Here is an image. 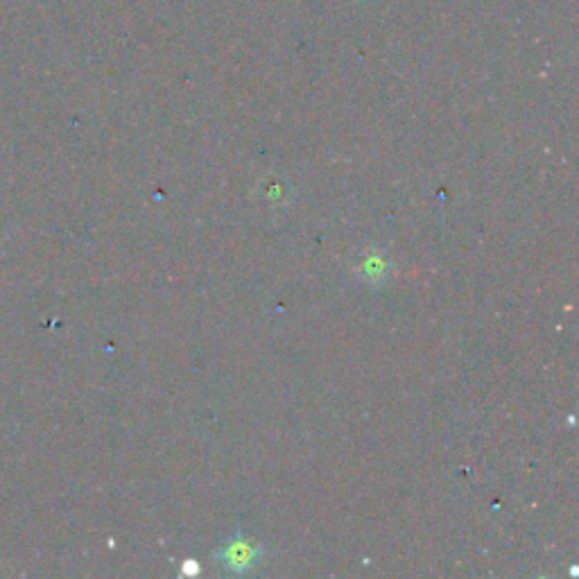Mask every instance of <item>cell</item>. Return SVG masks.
Instances as JSON below:
<instances>
[{"mask_svg":"<svg viewBox=\"0 0 579 579\" xmlns=\"http://www.w3.org/2000/svg\"><path fill=\"white\" fill-rule=\"evenodd\" d=\"M263 557V548L258 543L245 539L243 534H233L231 539L222 543L218 552L220 564L231 570V573H247L249 568H254Z\"/></svg>","mask_w":579,"mask_h":579,"instance_id":"1","label":"cell"},{"mask_svg":"<svg viewBox=\"0 0 579 579\" xmlns=\"http://www.w3.org/2000/svg\"><path fill=\"white\" fill-rule=\"evenodd\" d=\"M356 276L367 285H383L392 276V258L385 249H367L356 265Z\"/></svg>","mask_w":579,"mask_h":579,"instance_id":"2","label":"cell"}]
</instances>
